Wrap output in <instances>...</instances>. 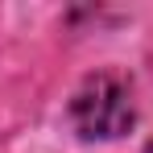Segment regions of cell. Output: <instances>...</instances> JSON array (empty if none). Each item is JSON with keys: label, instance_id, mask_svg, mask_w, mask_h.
Returning <instances> with one entry per match:
<instances>
[{"label": "cell", "instance_id": "cell-1", "mask_svg": "<svg viewBox=\"0 0 153 153\" xmlns=\"http://www.w3.org/2000/svg\"><path fill=\"white\" fill-rule=\"evenodd\" d=\"M71 120L87 141H112L132 128V95L116 75H91L71 100Z\"/></svg>", "mask_w": 153, "mask_h": 153}]
</instances>
